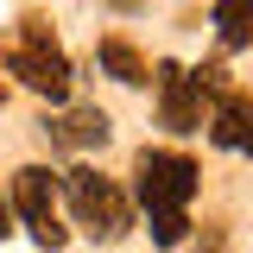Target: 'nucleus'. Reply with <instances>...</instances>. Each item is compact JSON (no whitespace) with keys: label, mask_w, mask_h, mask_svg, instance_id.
Returning <instances> with one entry per match:
<instances>
[{"label":"nucleus","mask_w":253,"mask_h":253,"mask_svg":"<svg viewBox=\"0 0 253 253\" xmlns=\"http://www.w3.org/2000/svg\"><path fill=\"white\" fill-rule=\"evenodd\" d=\"M44 139H51V146H70V152L108 146V114H101V108H63V114L44 121Z\"/></svg>","instance_id":"7"},{"label":"nucleus","mask_w":253,"mask_h":253,"mask_svg":"<svg viewBox=\"0 0 253 253\" xmlns=\"http://www.w3.org/2000/svg\"><path fill=\"white\" fill-rule=\"evenodd\" d=\"M215 38H221V51H247L253 44V0H215Z\"/></svg>","instance_id":"9"},{"label":"nucleus","mask_w":253,"mask_h":253,"mask_svg":"<svg viewBox=\"0 0 253 253\" xmlns=\"http://www.w3.org/2000/svg\"><path fill=\"white\" fill-rule=\"evenodd\" d=\"M6 70H13L32 95H51V101L70 95V57H63V44L51 38V26H44L38 13H26V19L13 26V38H6Z\"/></svg>","instance_id":"2"},{"label":"nucleus","mask_w":253,"mask_h":253,"mask_svg":"<svg viewBox=\"0 0 253 253\" xmlns=\"http://www.w3.org/2000/svg\"><path fill=\"white\" fill-rule=\"evenodd\" d=\"M13 209L26 215V228H32L38 247H63V228H57V184H51L44 165L13 171Z\"/></svg>","instance_id":"4"},{"label":"nucleus","mask_w":253,"mask_h":253,"mask_svg":"<svg viewBox=\"0 0 253 253\" xmlns=\"http://www.w3.org/2000/svg\"><path fill=\"white\" fill-rule=\"evenodd\" d=\"M209 139H215L221 152H253V95H247V89L215 95V114H209Z\"/></svg>","instance_id":"6"},{"label":"nucleus","mask_w":253,"mask_h":253,"mask_svg":"<svg viewBox=\"0 0 253 253\" xmlns=\"http://www.w3.org/2000/svg\"><path fill=\"white\" fill-rule=\"evenodd\" d=\"M63 196H70L76 221L89 228L95 241H121V234H126V221H133V203H126V190L114 184V177L89 171V165L63 171Z\"/></svg>","instance_id":"3"},{"label":"nucleus","mask_w":253,"mask_h":253,"mask_svg":"<svg viewBox=\"0 0 253 253\" xmlns=\"http://www.w3.org/2000/svg\"><path fill=\"white\" fill-rule=\"evenodd\" d=\"M152 83H158V121L171 133H203V89L184 63H158Z\"/></svg>","instance_id":"5"},{"label":"nucleus","mask_w":253,"mask_h":253,"mask_svg":"<svg viewBox=\"0 0 253 253\" xmlns=\"http://www.w3.org/2000/svg\"><path fill=\"white\" fill-rule=\"evenodd\" d=\"M190 196H196V165L184 152H139V203H146V221H152L158 247H177L184 241Z\"/></svg>","instance_id":"1"},{"label":"nucleus","mask_w":253,"mask_h":253,"mask_svg":"<svg viewBox=\"0 0 253 253\" xmlns=\"http://www.w3.org/2000/svg\"><path fill=\"white\" fill-rule=\"evenodd\" d=\"M95 63L114 76V83H126V89H139V83H152V63L139 57L126 38H101V51H95Z\"/></svg>","instance_id":"8"},{"label":"nucleus","mask_w":253,"mask_h":253,"mask_svg":"<svg viewBox=\"0 0 253 253\" xmlns=\"http://www.w3.org/2000/svg\"><path fill=\"white\" fill-rule=\"evenodd\" d=\"M0 101H6V89H0Z\"/></svg>","instance_id":"11"},{"label":"nucleus","mask_w":253,"mask_h":253,"mask_svg":"<svg viewBox=\"0 0 253 253\" xmlns=\"http://www.w3.org/2000/svg\"><path fill=\"white\" fill-rule=\"evenodd\" d=\"M6 221H13V203L0 196V241H6Z\"/></svg>","instance_id":"10"}]
</instances>
